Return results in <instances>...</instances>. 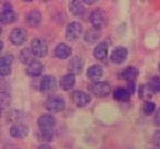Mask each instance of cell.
<instances>
[{
    "label": "cell",
    "instance_id": "cell-4",
    "mask_svg": "<svg viewBox=\"0 0 160 149\" xmlns=\"http://www.w3.org/2000/svg\"><path fill=\"white\" fill-rule=\"evenodd\" d=\"M81 34H82V25H81V23L73 21V22H70L67 25L66 32H65V36H66L67 41L75 42L81 36Z\"/></svg>",
    "mask_w": 160,
    "mask_h": 149
},
{
    "label": "cell",
    "instance_id": "cell-30",
    "mask_svg": "<svg viewBox=\"0 0 160 149\" xmlns=\"http://www.w3.org/2000/svg\"><path fill=\"white\" fill-rule=\"evenodd\" d=\"M152 142L157 148L160 149V131H157L153 133L152 136Z\"/></svg>",
    "mask_w": 160,
    "mask_h": 149
},
{
    "label": "cell",
    "instance_id": "cell-10",
    "mask_svg": "<svg viewBox=\"0 0 160 149\" xmlns=\"http://www.w3.org/2000/svg\"><path fill=\"white\" fill-rule=\"evenodd\" d=\"M13 59L14 58L11 54H7L0 58V75L1 77H7L11 73Z\"/></svg>",
    "mask_w": 160,
    "mask_h": 149
},
{
    "label": "cell",
    "instance_id": "cell-31",
    "mask_svg": "<svg viewBox=\"0 0 160 149\" xmlns=\"http://www.w3.org/2000/svg\"><path fill=\"white\" fill-rule=\"evenodd\" d=\"M153 125L157 127H160V107L157 110V112L155 113V116H153Z\"/></svg>",
    "mask_w": 160,
    "mask_h": 149
},
{
    "label": "cell",
    "instance_id": "cell-25",
    "mask_svg": "<svg viewBox=\"0 0 160 149\" xmlns=\"http://www.w3.org/2000/svg\"><path fill=\"white\" fill-rule=\"evenodd\" d=\"M83 38H85L86 42L88 43H94L100 38V31L94 27H91V29L87 30L83 35Z\"/></svg>",
    "mask_w": 160,
    "mask_h": 149
},
{
    "label": "cell",
    "instance_id": "cell-29",
    "mask_svg": "<svg viewBox=\"0 0 160 149\" xmlns=\"http://www.w3.org/2000/svg\"><path fill=\"white\" fill-rule=\"evenodd\" d=\"M10 104V94L8 92L1 91V109H6Z\"/></svg>",
    "mask_w": 160,
    "mask_h": 149
},
{
    "label": "cell",
    "instance_id": "cell-34",
    "mask_svg": "<svg viewBox=\"0 0 160 149\" xmlns=\"http://www.w3.org/2000/svg\"><path fill=\"white\" fill-rule=\"evenodd\" d=\"M150 149H156V148H150Z\"/></svg>",
    "mask_w": 160,
    "mask_h": 149
},
{
    "label": "cell",
    "instance_id": "cell-32",
    "mask_svg": "<svg viewBox=\"0 0 160 149\" xmlns=\"http://www.w3.org/2000/svg\"><path fill=\"white\" fill-rule=\"evenodd\" d=\"M38 149H53V147L48 144H42L38 147Z\"/></svg>",
    "mask_w": 160,
    "mask_h": 149
},
{
    "label": "cell",
    "instance_id": "cell-16",
    "mask_svg": "<svg viewBox=\"0 0 160 149\" xmlns=\"http://www.w3.org/2000/svg\"><path fill=\"white\" fill-rule=\"evenodd\" d=\"M55 124V118L51 114H43L38 118V126L40 129H53Z\"/></svg>",
    "mask_w": 160,
    "mask_h": 149
},
{
    "label": "cell",
    "instance_id": "cell-17",
    "mask_svg": "<svg viewBox=\"0 0 160 149\" xmlns=\"http://www.w3.org/2000/svg\"><path fill=\"white\" fill-rule=\"evenodd\" d=\"M25 21L27 23L32 27H36L41 24L42 22V13L40 12V10L33 9L31 11H29L25 16Z\"/></svg>",
    "mask_w": 160,
    "mask_h": 149
},
{
    "label": "cell",
    "instance_id": "cell-2",
    "mask_svg": "<svg viewBox=\"0 0 160 149\" xmlns=\"http://www.w3.org/2000/svg\"><path fill=\"white\" fill-rule=\"evenodd\" d=\"M66 103L60 96H51L45 101V109L53 113H58L65 110Z\"/></svg>",
    "mask_w": 160,
    "mask_h": 149
},
{
    "label": "cell",
    "instance_id": "cell-28",
    "mask_svg": "<svg viewBox=\"0 0 160 149\" xmlns=\"http://www.w3.org/2000/svg\"><path fill=\"white\" fill-rule=\"evenodd\" d=\"M156 110V104L153 102H150V101H146L144 103V107H142V111L146 114H151L153 113Z\"/></svg>",
    "mask_w": 160,
    "mask_h": 149
},
{
    "label": "cell",
    "instance_id": "cell-8",
    "mask_svg": "<svg viewBox=\"0 0 160 149\" xmlns=\"http://www.w3.org/2000/svg\"><path fill=\"white\" fill-rule=\"evenodd\" d=\"M28 34L24 29L22 27H16V29L11 30L9 34V40L16 46H20V45L24 44L27 42Z\"/></svg>",
    "mask_w": 160,
    "mask_h": 149
},
{
    "label": "cell",
    "instance_id": "cell-11",
    "mask_svg": "<svg viewBox=\"0 0 160 149\" xmlns=\"http://www.w3.org/2000/svg\"><path fill=\"white\" fill-rule=\"evenodd\" d=\"M29 127L22 123H17L10 127V135L17 139H23L29 135Z\"/></svg>",
    "mask_w": 160,
    "mask_h": 149
},
{
    "label": "cell",
    "instance_id": "cell-18",
    "mask_svg": "<svg viewBox=\"0 0 160 149\" xmlns=\"http://www.w3.org/2000/svg\"><path fill=\"white\" fill-rule=\"evenodd\" d=\"M138 73H139V71H138V69L136 67L128 66L120 72V78L122 80L127 81V82H133L138 77Z\"/></svg>",
    "mask_w": 160,
    "mask_h": 149
},
{
    "label": "cell",
    "instance_id": "cell-12",
    "mask_svg": "<svg viewBox=\"0 0 160 149\" xmlns=\"http://www.w3.org/2000/svg\"><path fill=\"white\" fill-rule=\"evenodd\" d=\"M57 87V80L52 75H45L40 81V90L44 92L53 91Z\"/></svg>",
    "mask_w": 160,
    "mask_h": 149
},
{
    "label": "cell",
    "instance_id": "cell-21",
    "mask_svg": "<svg viewBox=\"0 0 160 149\" xmlns=\"http://www.w3.org/2000/svg\"><path fill=\"white\" fill-rule=\"evenodd\" d=\"M103 76V68L101 65H92L88 68L87 70V77L92 81H98Z\"/></svg>",
    "mask_w": 160,
    "mask_h": 149
},
{
    "label": "cell",
    "instance_id": "cell-1",
    "mask_svg": "<svg viewBox=\"0 0 160 149\" xmlns=\"http://www.w3.org/2000/svg\"><path fill=\"white\" fill-rule=\"evenodd\" d=\"M107 14H105L104 10L96 8L90 12V23L94 29L99 30V31L104 29L107 25Z\"/></svg>",
    "mask_w": 160,
    "mask_h": 149
},
{
    "label": "cell",
    "instance_id": "cell-7",
    "mask_svg": "<svg viewBox=\"0 0 160 149\" xmlns=\"http://www.w3.org/2000/svg\"><path fill=\"white\" fill-rule=\"evenodd\" d=\"M0 20L3 24H11L16 21V12L10 2H5L2 6V10L0 13Z\"/></svg>",
    "mask_w": 160,
    "mask_h": 149
},
{
    "label": "cell",
    "instance_id": "cell-13",
    "mask_svg": "<svg viewBox=\"0 0 160 149\" xmlns=\"http://www.w3.org/2000/svg\"><path fill=\"white\" fill-rule=\"evenodd\" d=\"M83 59L79 56H75L72 57L68 62V71L69 73H72V75H79L83 69Z\"/></svg>",
    "mask_w": 160,
    "mask_h": 149
},
{
    "label": "cell",
    "instance_id": "cell-19",
    "mask_svg": "<svg viewBox=\"0 0 160 149\" xmlns=\"http://www.w3.org/2000/svg\"><path fill=\"white\" fill-rule=\"evenodd\" d=\"M76 83V76L72 73H66L60 78L59 80V87L64 91H69L75 87Z\"/></svg>",
    "mask_w": 160,
    "mask_h": 149
},
{
    "label": "cell",
    "instance_id": "cell-5",
    "mask_svg": "<svg viewBox=\"0 0 160 149\" xmlns=\"http://www.w3.org/2000/svg\"><path fill=\"white\" fill-rule=\"evenodd\" d=\"M71 101L75 103L77 107H85L91 102V96L85 91H80V90H75L70 94Z\"/></svg>",
    "mask_w": 160,
    "mask_h": 149
},
{
    "label": "cell",
    "instance_id": "cell-22",
    "mask_svg": "<svg viewBox=\"0 0 160 149\" xmlns=\"http://www.w3.org/2000/svg\"><path fill=\"white\" fill-rule=\"evenodd\" d=\"M68 8L70 10V12L76 17H80L85 13V3L83 1H80V0H72L70 1L68 5Z\"/></svg>",
    "mask_w": 160,
    "mask_h": 149
},
{
    "label": "cell",
    "instance_id": "cell-15",
    "mask_svg": "<svg viewBox=\"0 0 160 149\" xmlns=\"http://www.w3.org/2000/svg\"><path fill=\"white\" fill-rule=\"evenodd\" d=\"M108 55H109V45H108V42H101L94 47L93 56L96 59L103 62V60H105L108 58Z\"/></svg>",
    "mask_w": 160,
    "mask_h": 149
},
{
    "label": "cell",
    "instance_id": "cell-9",
    "mask_svg": "<svg viewBox=\"0 0 160 149\" xmlns=\"http://www.w3.org/2000/svg\"><path fill=\"white\" fill-rule=\"evenodd\" d=\"M127 55H128L127 48H125L124 46H116V47H114V49L111 52L110 59H111V62H113V64L121 65L126 60Z\"/></svg>",
    "mask_w": 160,
    "mask_h": 149
},
{
    "label": "cell",
    "instance_id": "cell-27",
    "mask_svg": "<svg viewBox=\"0 0 160 149\" xmlns=\"http://www.w3.org/2000/svg\"><path fill=\"white\" fill-rule=\"evenodd\" d=\"M148 87L153 93L155 92H160V77L153 76L152 78H150V80L148 82Z\"/></svg>",
    "mask_w": 160,
    "mask_h": 149
},
{
    "label": "cell",
    "instance_id": "cell-6",
    "mask_svg": "<svg viewBox=\"0 0 160 149\" xmlns=\"http://www.w3.org/2000/svg\"><path fill=\"white\" fill-rule=\"evenodd\" d=\"M31 49L35 57H45L47 54V44L43 38H33L31 42Z\"/></svg>",
    "mask_w": 160,
    "mask_h": 149
},
{
    "label": "cell",
    "instance_id": "cell-23",
    "mask_svg": "<svg viewBox=\"0 0 160 149\" xmlns=\"http://www.w3.org/2000/svg\"><path fill=\"white\" fill-rule=\"evenodd\" d=\"M131 91L127 88L124 87H118L116 89H114L113 91V98L116 101H121V102H126L131 98Z\"/></svg>",
    "mask_w": 160,
    "mask_h": 149
},
{
    "label": "cell",
    "instance_id": "cell-14",
    "mask_svg": "<svg viewBox=\"0 0 160 149\" xmlns=\"http://www.w3.org/2000/svg\"><path fill=\"white\" fill-rule=\"evenodd\" d=\"M43 70H44V66L41 62L38 60H34L33 62H31L30 65L27 66V69H25V72L29 77H32V78H36V77H40L42 75Z\"/></svg>",
    "mask_w": 160,
    "mask_h": 149
},
{
    "label": "cell",
    "instance_id": "cell-3",
    "mask_svg": "<svg viewBox=\"0 0 160 149\" xmlns=\"http://www.w3.org/2000/svg\"><path fill=\"white\" fill-rule=\"evenodd\" d=\"M89 90L93 96L98 98H105L111 93V86L107 81H97L90 86Z\"/></svg>",
    "mask_w": 160,
    "mask_h": 149
},
{
    "label": "cell",
    "instance_id": "cell-33",
    "mask_svg": "<svg viewBox=\"0 0 160 149\" xmlns=\"http://www.w3.org/2000/svg\"><path fill=\"white\" fill-rule=\"evenodd\" d=\"M159 71H160V64H159Z\"/></svg>",
    "mask_w": 160,
    "mask_h": 149
},
{
    "label": "cell",
    "instance_id": "cell-24",
    "mask_svg": "<svg viewBox=\"0 0 160 149\" xmlns=\"http://www.w3.org/2000/svg\"><path fill=\"white\" fill-rule=\"evenodd\" d=\"M34 57H35V56H34L31 47H25V48H23L22 51L20 52V54H19V58H20L21 62L27 65V66L35 60Z\"/></svg>",
    "mask_w": 160,
    "mask_h": 149
},
{
    "label": "cell",
    "instance_id": "cell-26",
    "mask_svg": "<svg viewBox=\"0 0 160 149\" xmlns=\"http://www.w3.org/2000/svg\"><path fill=\"white\" fill-rule=\"evenodd\" d=\"M38 137L41 142H44V144H47L54 139V132L53 129H40Z\"/></svg>",
    "mask_w": 160,
    "mask_h": 149
},
{
    "label": "cell",
    "instance_id": "cell-20",
    "mask_svg": "<svg viewBox=\"0 0 160 149\" xmlns=\"http://www.w3.org/2000/svg\"><path fill=\"white\" fill-rule=\"evenodd\" d=\"M54 54L59 59H66L71 55V47L66 43H59L54 49Z\"/></svg>",
    "mask_w": 160,
    "mask_h": 149
}]
</instances>
